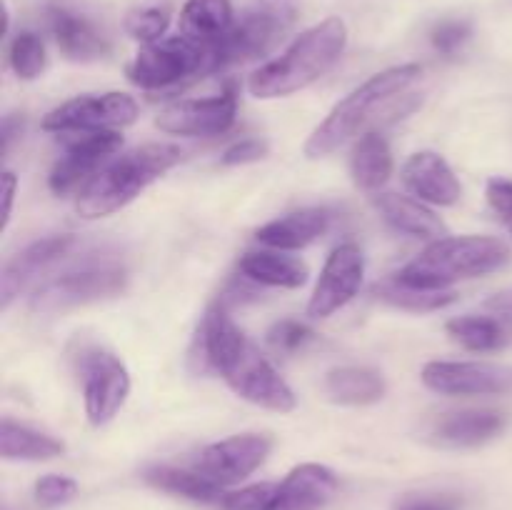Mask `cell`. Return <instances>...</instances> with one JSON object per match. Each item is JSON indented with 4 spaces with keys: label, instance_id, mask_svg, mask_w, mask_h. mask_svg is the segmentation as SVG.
Instances as JSON below:
<instances>
[{
    "label": "cell",
    "instance_id": "obj_28",
    "mask_svg": "<svg viewBox=\"0 0 512 510\" xmlns=\"http://www.w3.org/2000/svg\"><path fill=\"white\" fill-rule=\"evenodd\" d=\"M145 480L150 485L168 493L183 495V498L198 500V503H215L220 505L225 498V490L220 485L210 483L208 478L193 468H173V465H155L145 470Z\"/></svg>",
    "mask_w": 512,
    "mask_h": 510
},
{
    "label": "cell",
    "instance_id": "obj_38",
    "mask_svg": "<svg viewBox=\"0 0 512 510\" xmlns=\"http://www.w3.org/2000/svg\"><path fill=\"white\" fill-rule=\"evenodd\" d=\"M268 153V143L258 138L240 140V143L230 145L223 153V165H243V163H255V160L265 158Z\"/></svg>",
    "mask_w": 512,
    "mask_h": 510
},
{
    "label": "cell",
    "instance_id": "obj_40",
    "mask_svg": "<svg viewBox=\"0 0 512 510\" xmlns=\"http://www.w3.org/2000/svg\"><path fill=\"white\" fill-rule=\"evenodd\" d=\"M255 5H260V8L268 10L270 15L283 20L288 28L295 23V18H298V0H258Z\"/></svg>",
    "mask_w": 512,
    "mask_h": 510
},
{
    "label": "cell",
    "instance_id": "obj_34",
    "mask_svg": "<svg viewBox=\"0 0 512 510\" xmlns=\"http://www.w3.org/2000/svg\"><path fill=\"white\" fill-rule=\"evenodd\" d=\"M275 488H278V485L258 483V485H248V488L230 490V493H225L220 508L223 510H268L270 500H273V495H275Z\"/></svg>",
    "mask_w": 512,
    "mask_h": 510
},
{
    "label": "cell",
    "instance_id": "obj_31",
    "mask_svg": "<svg viewBox=\"0 0 512 510\" xmlns=\"http://www.w3.org/2000/svg\"><path fill=\"white\" fill-rule=\"evenodd\" d=\"M10 68L15 70V75L23 80H35L48 65V55H45L43 40L38 38L30 30H23L13 38L10 43Z\"/></svg>",
    "mask_w": 512,
    "mask_h": 510
},
{
    "label": "cell",
    "instance_id": "obj_33",
    "mask_svg": "<svg viewBox=\"0 0 512 510\" xmlns=\"http://www.w3.org/2000/svg\"><path fill=\"white\" fill-rule=\"evenodd\" d=\"M78 495V483L68 475H43L35 483V500L43 508H58Z\"/></svg>",
    "mask_w": 512,
    "mask_h": 510
},
{
    "label": "cell",
    "instance_id": "obj_32",
    "mask_svg": "<svg viewBox=\"0 0 512 510\" xmlns=\"http://www.w3.org/2000/svg\"><path fill=\"white\" fill-rule=\"evenodd\" d=\"M168 25H170V10L160 8V5H150V8H135L125 15V33L145 45L163 40Z\"/></svg>",
    "mask_w": 512,
    "mask_h": 510
},
{
    "label": "cell",
    "instance_id": "obj_29",
    "mask_svg": "<svg viewBox=\"0 0 512 510\" xmlns=\"http://www.w3.org/2000/svg\"><path fill=\"white\" fill-rule=\"evenodd\" d=\"M373 293L378 295L380 300H385V303L395 305V308L400 310H410V313H430V310L448 308V305L455 303V298H458L453 290L420 288V285L405 283L398 275L375 285Z\"/></svg>",
    "mask_w": 512,
    "mask_h": 510
},
{
    "label": "cell",
    "instance_id": "obj_24",
    "mask_svg": "<svg viewBox=\"0 0 512 510\" xmlns=\"http://www.w3.org/2000/svg\"><path fill=\"white\" fill-rule=\"evenodd\" d=\"M235 23L230 0H188L180 10V35L203 45H215Z\"/></svg>",
    "mask_w": 512,
    "mask_h": 510
},
{
    "label": "cell",
    "instance_id": "obj_43",
    "mask_svg": "<svg viewBox=\"0 0 512 510\" xmlns=\"http://www.w3.org/2000/svg\"><path fill=\"white\" fill-rule=\"evenodd\" d=\"M510 230H512V228H510Z\"/></svg>",
    "mask_w": 512,
    "mask_h": 510
},
{
    "label": "cell",
    "instance_id": "obj_15",
    "mask_svg": "<svg viewBox=\"0 0 512 510\" xmlns=\"http://www.w3.org/2000/svg\"><path fill=\"white\" fill-rule=\"evenodd\" d=\"M238 113V100L233 90H225L223 95L200 100H178L160 110L158 125L163 133L170 135H190V138H205V135H220L235 123Z\"/></svg>",
    "mask_w": 512,
    "mask_h": 510
},
{
    "label": "cell",
    "instance_id": "obj_12",
    "mask_svg": "<svg viewBox=\"0 0 512 510\" xmlns=\"http://www.w3.org/2000/svg\"><path fill=\"white\" fill-rule=\"evenodd\" d=\"M288 30L290 28L283 20H278L275 15H270L268 10L255 5V8L248 10L243 18L235 20L233 28L213 45L215 73L230 68V65L248 63V60L260 58V55H265L268 50H273V45L278 43Z\"/></svg>",
    "mask_w": 512,
    "mask_h": 510
},
{
    "label": "cell",
    "instance_id": "obj_25",
    "mask_svg": "<svg viewBox=\"0 0 512 510\" xmlns=\"http://www.w3.org/2000/svg\"><path fill=\"white\" fill-rule=\"evenodd\" d=\"M350 173L355 185L368 193H378L393 175V155L388 143L380 133L370 130L355 143L353 158H350Z\"/></svg>",
    "mask_w": 512,
    "mask_h": 510
},
{
    "label": "cell",
    "instance_id": "obj_9",
    "mask_svg": "<svg viewBox=\"0 0 512 510\" xmlns=\"http://www.w3.org/2000/svg\"><path fill=\"white\" fill-rule=\"evenodd\" d=\"M138 103L125 93L85 95L50 110L43 118V130L48 133H100L118 130L135 123Z\"/></svg>",
    "mask_w": 512,
    "mask_h": 510
},
{
    "label": "cell",
    "instance_id": "obj_37",
    "mask_svg": "<svg viewBox=\"0 0 512 510\" xmlns=\"http://www.w3.org/2000/svg\"><path fill=\"white\" fill-rule=\"evenodd\" d=\"M470 38V25L465 20H445L433 30L435 50L445 55H453L455 50L463 48Z\"/></svg>",
    "mask_w": 512,
    "mask_h": 510
},
{
    "label": "cell",
    "instance_id": "obj_35",
    "mask_svg": "<svg viewBox=\"0 0 512 510\" xmlns=\"http://www.w3.org/2000/svg\"><path fill=\"white\" fill-rule=\"evenodd\" d=\"M310 340H313V330L293 318L280 320V323H275L268 333V343L273 345L275 350H280V353H295V350H300L305 343H310Z\"/></svg>",
    "mask_w": 512,
    "mask_h": 510
},
{
    "label": "cell",
    "instance_id": "obj_14",
    "mask_svg": "<svg viewBox=\"0 0 512 510\" xmlns=\"http://www.w3.org/2000/svg\"><path fill=\"white\" fill-rule=\"evenodd\" d=\"M123 138L115 130H100V133H80L68 145V153L55 163L50 173V190L55 195L73 193L80 185H88L98 175V170L120 150Z\"/></svg>",
    "mask_w": 512,
    "mask_h": 510
},
{
    "label": "cell",
    "instance_id": "obj_8",
    "mask_svg": "<svg viewBox=\"0 0 512 510\" xmlns=\"http://www.w3.org/2000/svg\"><path fill=\"white\" fill-rule=\"evenodd\" d=\"M125 280H128V273H125L123 265L113 263V260L83 263L80 268L68 270V273L45 283L33 295L30 305L38 313H58V310H68L75 308V305L118 295L125 288Z\"/></svg>",
    "mask_w": 512,
    "mask_h": 510
},
{
    "label": "cell",
    "instance_id": "obj_2",
    "mask_svg": "<svg viewBox=\"0 0 512 510\" xmlns=\"http://www.w3.org/2000/svg\"><path fill=\"white\" fill-rule=\"evenodd\" d=\"M423 68L415 63L395 65V68L375 73L373 78L365 80L360 88L345 95L338 105L328 113V118L313 130V135L305 143V155L308 158H325L350 143L358 135H365L370 125L385 120V115L400 118L405 110L400 100L405 98L410 88L420 80ZM370 133V130H368Z\"/></svg>",
    "mask_w": 512,
    "mask_h": 510
},
{
    "label": "cell",
    "instance_id": "obj_4",
    "mask_svg": "<svg viewBox=\"0 0 512 510\" xmlns=\"http://www.w3.org/2000/svg\"><path fill=\"white\" fill-rule=\"evenodd\" d=\"M180 158L183 150L170 143H148L143 148L128 150L120 158L108 160L98 175L80 190L75 210L85 220L118 213L120 208L133 203L148 185L175 168Z\"/></svg>",
    "mask_w": 512,
    "mask_h": 510
},
{
    "label": "cell",
    "instance_id": "obj_6",
    "mask_svg": "<svg viewBox=\"0 0 512 510\" xmlns=\"http://www.w3.org/2000/svg\"><path fill=\"white\" fill-rule=\"evenodd\" d=\"M208 73H215L213 45L195 43L185 35L143 45L128 65V80L143 90H168Z\"/></svg>",
    "mask_w": 512,
    "mask_h": 510
},
{
    "label": "cell",
    "instance_id": "obj_21",
    "mask_svg": "<svg viewBox=\"0 0 512 510\" xmlns=\"http://www.w3.org/2000/svg\"><path fill=\"white\" fill-rule=\"evenodd\" d=\"M330 218L333 215L325 208L298 210V213L283 215V218L263 225L258 230V240L275 250H300L325 235V230L330 228Z\"/></svg>",
    "mask_w": 512,
    "mask_h": 510
},
{
    "label": "cell",
    "instance_id": "obj_27",
    "mask_svg": "<svg viewBox=\"0 0 512 510\" xmlns=\"http://www.w3.org/2000/svg\"><path fill=\"white\" fill-rule=\"evenodd\" d=\"M325 390L340 405H370L385 395V380L370 368L345 365L330 370L325 378Z\"/></svg>",
    "mask_w": 512,
    "mask_h": 510
},
{
    "label": "cell",
    "instance_id": "obj_17",
    "mask_svg": "<svg viewBox=\"0 0 512 510\" xmlns=\"http://www.w3.org/2000/svg\"><path fill=\"white\" fill-rule=\"evenodd\" d=\"M508 425L510 415L503 410H455V413H445L433 425L430 435H433V443L443 448H475V445L498 438Z\"/></svg>",
    "mask_w": 512,
    "mask_h": 510
},
{
    "label": "cell",
    "instance_id": "obj_13",
    "mask_svg": "<svg viewBox=\"0 0 512 510\" xmlns=\"http://www.w3.org/2000/svg\"><path fill=\"white\" fill-rule=\"evenodd\" d=\"M365 275L363 250L355 243H345L330 253L320 273L313 298L308 303L310 318H330L335 310L348 305L358 295Z\"/></svg>",
    "mask_w": 512,
    "mask_h": 510
},
{
    "label": "cell",
    "instance_id": "obj_7",
    "mask_svg": "<svg viewBox=\"0 0 512 510\" xmlns=\"http://www.w3.org/2000/svg\"><path fill=\"white\" fill-rule=\"evenodd\" d=\"M80 383H83L85 413L93 425H105L115 418L130 393V375L110 350L85 345L75 355Z\"/></svg>",
    "mask_w": 512,
    "mask_h": 510
},
{
    "label": "cell",
    "instance_id": "obj_19",
    "mask_svg": "<svg viewBox=\"0 0 512 510\" xmlns=\"http://www.w3.org/2000/svg\"><path fill=\"white\" fill-rule=\"evenodd\" d=\"M48 28L65 58L88 63V60H98L108 55V38L88 18L73 13V10L60 8V5L50 8Z\"/></svg>",
    "mask_w": 512,
    "mask_h": 510
},
{
    "label": "cell",
    "instance_id": "obj_18",
    "mask_svg": "<svg viewBox=\"0 0 512 510\" xmlns=\"http://www.w3.org/2000/svg\"><path fill=\"white\" fill-rule=\"evenodd\" d=\"M403 183L418 200L443 205V208L455 205L463 195V188H460L448 160L433 150H420V153L410 155L408 163L403 165Z\"/></svg>",
    "mask_w": 512,
    "mask_h": 510
},
{
    "label": "cell",
    "instance_id": "obj_41",
    "mask_svg": "<svg viewBox=\"0 0 512 510\" xmlns=\"http://www.w3.org/2000/svg\"><path fill=\"white\" fill-rule=\"evenodd\" d=\"M488 310H493L503 323L512 325V290H503V293H495L493 298L488 300Z\"/></svg>",
    "mask_w": 512,
    "mask_h": 510
},
{
    "label": "cell",
    "instance_id": "obj_11",
    "mask_svg": "<svg viewBox=\"0 0 512 510\" xmlns=\"http://www.w3.org/2000/svg\"><path fill=\"white\" fill-rule=\"evenodd\" d=\"M270 445L273 443L265 435H233V438L208 445L190 468L198 470L210 483L228 488V485H235L248 478L250 473H255L265 463Z\"/></svg>",
    "mask_w": 512,
    "mask_h": 510
},
{
    "label": "cell",
    "instance_id": "obj_1",
    "mask_svg": "<svg viewBox=\"0 0 512 510\" xmlns=\"http://www.w3.org/2000/svg\"><path fill=\"white\" fill-rule=\"evenodd\" d=\"M203 350L208 363L223 375L225 383L245 398L275 413L295 410L293 388L280 378L270 360L255 348L253 340L230 320L223 305L210 310L203 320Z\"/></svg>",
    "mask_w": 512,
    "mask_h": 510
},
{
    "label": "cell",
    "instance_id": "obj_23",
    "mask_svg": "<svg viewBox=\"0 0 512 510\" xmlns=\"http://www.w3.org/2000/svg\"><path fill=\"white\" fill-rule=\"evenodd\" d=\"M240 273L248 280L270 288H300L308 283V265L290 255L273 253V250H248L238 263Z\"/></svg>",
    "mask_w": 512,
    "mask_h": 510
},
{
    "label": "cell",
    "instance_id": "obj_22",
    "mask_svg": "<svg viewBox=\"0 0 512 510\" xmlns=\"http://www.w3.org/2000/svg\"><path fill=\"white\" fill-rule=\"evenodd\" d=\"M375 205L383 213V218L395 230L413 238H445V225L430 208H425L423 200H415L410 195L400 193H378Z\"/></svg>",
    "mask_w": 512,
    "mask_h": 510
},
{
    "label": "cell",
    "instance_id": "obj_26",
    "mask_svg": "<svg viewBox=\"0 0 512 510\" xmlns=\"http://www.w3.org/2000/svg\"><path fill=\"white\" fill-rule=\"evenodd\" d=\"M65 453L63 440L3 418L0 423V455L5 460H53Z\"/></svg>",
    "mask_w": 512,
    "mask_h": 510
},
{
    "label": "cell",
    "instance_id": "obj_3",
    "mask_svg": "<svg viewBox=\"0 0 512 510\" xmlns=\"http://www.w3.org/2000/svg\"><path fill=\"white\" fill-rule=\"evenodd\" d=\"M348 45V25L340 18H325L300 33L280 58L255 70L248 80L250 95L273 100L293 95L323 78Z\"/></svg>",
    "mask_w": 512,
    "mask_h": 510
},
{
    "label": "cell",
    "instance_id": "obj_10",
    "mask_svg": "<svg viewBox=\"0 0 512 510\" xmlns=\"http://www.w3.org/2000/svg\"><path fill=\"white\" fill-rule=\"evenodd\" d=\"M423 383L440 395L512 393V365L488 360H433L423 368Z\"/></svg>",
    "mask_w": 512,
    "mask_h": 510
},
{
    "label": "cell",
    "instance_id": "obj_20",
    "mask_svg": "<svg viewBox=\"0 0 512 510\" xmlns=\"http://www.w3.org/2000/svg\"><path fill=\"white\" fill-rule=\"evenodd\" d=\"M73 243V235H50V238L35 240L33 245L20 250V253L5 265L3 278H0V305H3V310H8L10 300L20 293V288H23L38 270H43L45 265H50L53 260L63 258V255L73 248Z\"/></svg>",
    "mask_w": 512,
    "mask_h": 510
},
{
    "label": "cell",
    "instance_id": "obj_16",
    "mask_svg": "<svg viewBox=\"0 0 512 510\" xmlns=\"http://www.w3.org/2000/svg\"><path fill=\"white\" fill-rule=\"evenodd\" d=\"M338 490V475L320 463L295 465L275 488L268 510H323Z\"/></svg>",
    "mask_w": 512,
    "mask_h": 510
},
{
    "label": "cell",
    "instance_id": "obj_42",
    "mask_svg": "<svg viewBox=\"0 0 512 510\" xmlns=\"http://www.w3.org/2000/svg\"><path fill=\"white\" fill-rule=\"evenodd\" d=\"M15 188H18V178H15L10 170H5V173H3V228H8L10 210H13Z\"/></svg>",
    "mask_w": 512,
    "mask_h": 510
},
{
    "label": "cell",
    "instance_id": "obj_36",
    "mask_svg": "<svg viewBox=\"0 0 512 510\" xmlns=\"http://www.w3.org/2000/svg\"><path fill=\"white\" fill-rule=\"evenodd\" d=\"M393 510H463V498L455 493H408L395 500Z\"/></svg>",
    "mask_w": 512,
    "mask_h": 510
},
{
    "label": "cell",
    "instance_id": "obj_5",
    "mask_svg": "<svg viewBox=\"0 0 512 510\" xmlns=\"http://www.w3.org/2000/svg\"><path fill=\"white\" fill-rule=\"evenodd\" d=\"M512 250L505 240L490 235H458V238H438L420 255H415L398 273L405 283L420 288L450 290L458 280L480 278L505 268Z\"/></svg>",
    "mask_w": 512,
    "mask_h": 510
},
{
    "label": "cell",
    "instance_id": "obj_39",
    "mask_svg": "<svg viewBox=\"0 0 512 510\" xmlns=\"http://www.w3.org/2000/svg\"><path fill=\"white\" fill-rule=\"evenodd\" d=\"M488 203L493 205L495 213L512 220V183L510 180L495 178L488 183Z\"/></svg>",
    "mask_w": 512,
    "mask_h": 510
},
{
    "label": "cell",
    "instance_id": "obj_30",
    "mask_svg": "<svg viewBox=\"0 0 512 510\" xmlns=\"http://www.w3.org/2000/svg\"><path fill=\"white\" fill-rule=\"evenodd\" d=\"M448 335L460 343L463 348L475 350V353H490L500 350L510 343V335L500 318H485V315H463V318L450 320Z\"/></svg>",
    "mask_w": 512,
    "mask_h": 510
}]
</instances>
